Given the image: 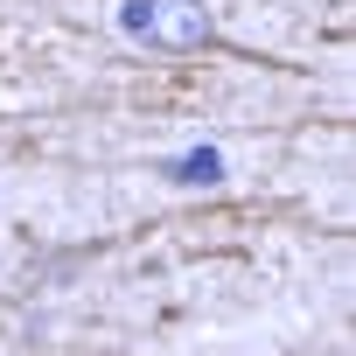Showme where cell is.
I'll return each instance as SVG.
<instances>
[{"label":"cell","mask_w":356,"mask_h":356,"mask_svg":"<svg viewBox=\"0 0 356 356\" xmlns=\"http://www.w3.org/2000/svg\"><path fill=\"white\" fill-rule=\"evenodd\" d=\"M126 35L154 49H203L210 42V8L203 0H126Z\"/></svg>","instance_id":"cell-1"},{"label":"cell","mask_w":356,"mask_h":356,"mask_svg":"<svg viewBox=\"0 0 356 356\" xmlns=\"http://www.w3.org/2000/svg\"><path fill=\"white\" fill-rule=\"evenodd\" d=\"M168 175H175L182 189H210V182H224V154H217V147H196V154H182V161H175Z\"/></svg>","instance_id":"cell-2"}]
</instances>
